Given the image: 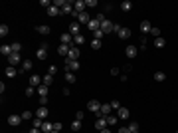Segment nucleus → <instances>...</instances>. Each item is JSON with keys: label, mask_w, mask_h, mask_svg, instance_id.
Masks as SVG:
<instances>
[{"label": "nucleus", "mask_w": 178, "mask_h": 133, "mask_svg": "<svg viewBox=\"0 0 178 133\" xmlns=\"http://www.w3.org/2000/svg\"><path fill=\"white\" fill-rule=\"evenodd\" d=\"M79 68H81V66H79L77 60H67L65 58V72H77Z\"/></svg>", "instance_id": "1"}, {"label": "nucleus", "mask_w": 178, "mask_h": 133, "mask_svg": "<svg viewBox=\"0 0 178 133\" xmlns=\"http://www.w3.org/2000/svg\"><path fill=\"white\" fill-rule=\"evenodd\" d=\"M105 127H109V125H107V117H103V115H101V113H97L95 129H97V131H101V129H105Z\"/></svg>", "instance_id": "2"}, {"label": "nucleus", "mask_w": 178, "mask_h": 133, "mask_svg": "<svg viewBox=\"0 0 178 133\" xmlns=\"http://www.w3.org/2000/svg\"><path fill=\"white\" fill-rule=\"evenodd\" d=\"M87 109L93 111V113H99V111H101V101H97V99H91V101L87 103Z\"/></svg>", "instance_id": "3"}, {"label": "nucleus", "mask_w": 178, "mask_h": 133, "mask_svg": "<svg viewBox=\"0 0 178 133\" xmlns=\"http://www.w3.org/2000/svg\"><path fill=\"white\" fill-rule=\"evenodd\" d=\"M59 40H61V44H63V46H69V48H71V46H73V36H71L69 32H65V34H61V36H59Z\"/></svg>", "instance_id": "4"}, {"label": "nucleus", "mask_w": 178, "mask_h": 133, "mask_svg": "<svg viewBox=\"0 0 178 133\" xmlns=\"http://www.w3.org/2000/svg\"><path fill=\"white\" fill-rule=\"evenodd\" d=\"M36 56H38V60H46V58H48V44H42L40 48H38Z\"/></svg>", "instance_id": "5"}, {"label": "nucleus", "mask_w": 178, "mask_h": 133, "mask_svg": "<svg viewBox=\"0 0 178 133\" xmlns=\"http://www.w3.org/2000/svg\"><path fill=\"white\" fill-rule=\"evenodd\" d=\"M113 28H115V24H113L111 20H105V22L101 24V30H103L105 34H111V32H113Z\"/></svg>", "instance_id": "6"}, {"label": "nucleus", "mask_w": 178, "mask_h": 133, "mask_svg": "<svg viewBox=\"0 0 178 133\" xmlns=\"http://www.w3.org/2000/svg\"><path fill=\"white\" fill-rule=\"evenodd\" d=\"M48 115H50V111H48V107H46V105H42L40 109L36 111V117H40L42 121H46V117H48Z\"/></svg>", "instance_id": "7"}, {"label": "nucleus", "mask_w": 178, "mask_h": 133, "mask_svg": "<svg viewBox=\"0 0 178 133\" xmlns=\"http://www.w3.org/2000/svg\"><path fill=\"white\" fill-rule=\"evenodd\" d=\"M111 111H113L111 103H101V111H99V113L103 115V117H107V115H111Z\"/></svg>", "instance_id": "8"}, {"label": "nucleus", "mask_w": 178, "mask_h": 133, "mask_svg": "<svg viewBox=\"0 0 178 133\" xmlns=\"http://www.w3.org/2000/svg\"><path fill=\"white\" fill-rule=\"evenodd\" d=\"M20 123H22V115H10V117H8V125L16 127V125H20Z\"/></svg>", "instance_id": "9"}, {"label": "nucleus", "mask_w": 178, "mask_h": 133, "mask_svg": "<svg viewBox=\"0 0 178 133\" xmlns=\"http://www.w3.org/2000/svg\"><path fill=\"white\" fill-rule=\"evenodd\" d=\"M125 54L131 58V60H133V58H137V54H139V48H137V46H127Z\"/></svg>", "instance_id": "10"}, {"label": "nucleus", "mask_w": 178, "mask_h": 133, "mask_svg": "<svg viewBox=\"0 0 178 133\" xmlns=\"http://www.w3.org/2000/svg\"><path fill=\"white\" fill-rule=\"evenodd\" d=\"M77 58H79V48L77 46H71L69 54H67V60H77Z\"/></svg>", "instance_id": "11"}, {"label": "nucleus", "mask_w": 178, "mask_h": 133, "mask_svg": "<svg viewBox=\"0 0 178 133\" xmlns=\"http://www.w3.org/2000/svg\"><path fill=\"white\" fill-rule=\"evenodd\" d=\"M85 6H87V4L83 2V0H77V2H73V10L77 12V14H81V12H85Z\"/></svg>", "instance_id": "12"}, {"label": "nucleus", "mask_w": 178, "mask_h": 133, "mask_svg": "<svg viewBox=\"0 0 178 133\" xmlns=\"http://www.w3.org/2000/svg\"><path fill=\"white\" fill-rule=\"evenodd\" d=\"M87 28H89V30H91V32H97V30H99V28H101V22H99V20H97V18H91V22L87 24Z\"/></svg>", "instance_id": "13"}, {"label": "nucleus", "mask_w": 178, "mask_h": 133, "mask_svg": "<svg viewBox=\"0 0 178 133\" xmlns=\"http://www.w3.org/2000/svg\"><path fill=\"white\" fill-rule=\"evenodd\" d=\"M150 30H152V24L148 22V20H143L141 22V32L143 34H150Z\"/></svg>", "instance_id": "14"}, {"label": "nucleus", "mask_w": 178, "mask_h": 133, "mask_svg": "<svg viewBox=\"0 0 178 133\" xmlns=\"http://www.w3.org/2000/svg\"><path fill=\"white\" fill-rule=\"evenodd\" d=\"M77 22L79 24H89V22H91V16H89L87 12H81V14L77 16Z\"/></svg>", "instance_id": "15"}, {"label": "nucleus", "mask_w": 178, "mask_h": 133, "mask_svg": "<svg viewBox=\"0 0 178 133\" xmlns=\"http://www.w3.org/2000/svg\"><path fill=\"white\" fill-rule=\"evenodd\" d=\"M42 82H44V78H40V76H38V74H34V76H30V86H32V88H34V86H40Z\"/></svg>", "instance_id": "16"}, {"label": "nucleus", "mask_w": 178, "mask_h": 133, "mask_svg": "<svg viewBox=\"0 0 178 133\" xmlns=\"http://www.w3.org/2000/svg\"><path fill=\"white\" fill-rule=\"evenodd\" d=\"M32 60H24L22 62V68H20V74H24V72H30V70H32Z\"/></svg>", "instance_id": "17"}, {"label": "nucleus", "mask_w": 178, "mask_h": 133, "mask_svg": "<svg viewBox=\"0 0 178 133\" xmlns=\"http://www.w3.org/2000/svg\"><path fill=\"white\" fill-rule=\"evenodd\" d=\"M83 44H85V36H83V34L73 36V46H77V48H79V46H83Z\"/></svg>", "instance_id": "18"}, {"label": "nucleus", "mask_w": 178, "mask_h": 133, "mask_svg": "<svg viewBox=\"0 0 178 133\" xmlns=\"http://www.w3.org/2000/svg\"><path fill=\"white\" fill-rule=\"evenodd\" d=\"M61 14H73V4L65 0V6L61 8Z\"/></svg>", "instance_id": "19"}, {"label": "nucleus", "mask_w": 178, "mask_h": 133, "mask_svg": "<svg viewBox=\"0 0 178 133\" xmlns=\"http://www.w3.org/2000/svg\"><path fill=\"white\" fill-rule=\"evenodd\" d=\"M8 64H10V66H18L20 64V54H12V56L8 58Z\"/></svg>", "instance_id": "20"}, {"label": "nucleus", "mask_w": 178, "mask_h": 133, "mask_svg": "<svg viewBox=\"0 0 178 133\" xmlns=\"http://www.w3.org/2000/svg\"><path fill=\"white\" fill-rule=\"evenodd\" d=\"M0 54H4V56H8V58H10V56H12V54H14V52H12V46H8V44H4V46H2V48H0Z\"/></svg>", "instance_id": "21"}, {"label": "nucleus", "mask_w": 178, "mask_h": 133, "mask_svg": "<svg viewBox=\"0 0 178 133\" xmlns=\"http://www.w3.org/2000/svg\"><path fill=\"white\" fill-rule=\"evenodd\" d=\"M117 117L119 119H129V109H127V107H121V109L117 111Z\"/></svg>", "instance_id": "22"}, {"label": "nucleus", "mask_w": 178, "mask_h": 133, "mask_svg": "<svg viewBox=\"0 0 178 133\" xmlns=\"http://www.w3.org/2000/svg\"><path fill=\"white\" fill-rule=\"evenodd\" d=\"M69 34L71 36H77V34H81V32H79V22H73L69 26Z\"/></svg>", "instance_id": "23"}, {"label": "nucleus", "mask_w": 178, "mask_h": 133, "mask_svg": "<svg viewBox=\"0 0 178 133\" xmlns=\"http://www.w3.org/2000/svg\"><path fill=\"white\" fill-rule=\"evenodd\" d=\"M36 32H38V34H42V36H48L52 30H50V26H36Z\"/></svg>", "instance_id": "24"}, {"label": "nucleus", "mask_w": 178, "mask_h": 133, "mask_svg": "<svg viewBox=\"0 0 178 133\" xmlns=\"http://www.w3.org/2000/svg\"><path fill=\"white\" fill-rule=\"evenodd\" d=\"M48 14H50V16H52V18H54V16H59V14H61V10H59L57 6H54V4H52V6L48 8Z\"/></svg>", "instance_id": "25"}, {"label": "nucleus", "mask_w": 178, "mask_h": 133, "mask_svg": "<svg viewBox=\"0 0 178 133\" xmlns=\"http://www.w3.org/2000/svg\"><path fill=\"white\" fill-rule=\"evenodd\" d=\"M129 36H131V30H129V28H121V30H119V38H121V40H127Z\"/></svg>", "instance_id": "26"}, {"label": "nucleus", "mask_w": 178, "mask_h": 133, "mask_svg": "<svg viewBox=\"0 0 178 133\" xmlns=\"http://www.w3.org/2000/svg\"><path fill=\"white\" fill-rule=\"evenodd\" d=\"M16 74H18V70L14 66H8L6 68V78H16Z\"/></svg>", "instance_id": "27"}, {"label": "nucleus", "mask_w": 178, "mask_h": 133, "mask_svg": "<svg viewBox=\"0 0 178 133\" xmlns=\"http://www.w3.org/2000/svg\"><path fill=\"white\" fill-rule=\"evenodd\" d=\"M42 131H44V133H50V131H54V123H50V121H44V123H42Z\"/></svg>", "instance_id": "28"}, {"label": "nucleus", "mask_w": 178, "mask_h": 133, "mask_svg": "<svg viewBox=\"0 0 178 133\" xmlns=\"http://www.w3.org/2000/svg\"><path fill=\"white\" fill-rule=\"evenodd\" d=\"M131 8H133V2H129V0H123L121 2V10L123 12H129Z\"/></svg>", "instance_id": "29"}, {"label": "nucleus", "mask_w": 178, "mask_h": 133, "mask_svg": "<svg viewBox=\"0 0 178 133\" xmlns=\"http://www.w3.org/2000/svg\"><path fill=\"white\" fill-rule=\"evenodd\" d=\"M75 80H77V78H75L73 72H65V82L67 84H75Z\"/></svg>", "instance_id": "30"}, {"label": "nucleus", "mask_w": 178, "mask_h": 133, "mask_svg": "<svg viewBox=\"0 0 178 133\" xmlns=\"http://www.w3.org/2000/svg\"><path fill=\"white\" fill-rule=\"evenodd\" d=\"M48 91H50L48 86H40V88H38V93H40V97H48Z\"/></svg>", "instance_id": "31"}, {"label": "nucleus", "mask_w": 178, "mask_h": 133, "mask_svg": "<svg viewBox=\"0 0 178 133\" xmlns=\"http://www.w3.org/2000/svg\"><path fill=\"white\" fill-rule=\"evenodd\" d=\"M57 54H59V56H67V54H69V46H59V48H57Z\"/></svg>", "instance_id": "32"}, {"label": "nucleus", "mask_w": 178, "mask_h": 133, "mask_svg": "<svg viewBox=\"0 0 178 133\" xmlns=\"http://www.w3.org/2000/svg\"><path fill=\"white\" fill-rule=\"evenodd\" d=\"M71 131H75V133L81 131V121H79V119H75V121L71 123Z\"/></svg>", "instance_id": "33"}, {"label": "nucleus", "mask_w": 178, "mask_h": 133, "mask_svg": "<svg viewBox=\"0 0 178 133\" xmlns=\"http://www.w3.org/2000/svg\"><path fill=\"white\" fill-rule=\"evenodd\" d=\"M154 46L156 48H164V46H166V40L164 38H154Z\"/></svg>", "instance_id": "34"}, {"label": "nucleus", "mask_w": 178, "mask_h": 133, "mask_svg": "<svg viewBox=\"0 0 178 133\" xmlns=\"http://www.w3.org/2000/svg\"><path fill=\"white\" fill-rule=\"evenodd\" d=\"M129 131L131 133H139V123L137 121H131L129 123Z\"/></svg>", "instance_id": "35"}, {"label": "nucleus", "mask_w": 178, "mask_h": 133, "mask_svg": "<svg viewBox=\"0 0 178 133\" xmlns=\"http://www.w3.org/2000/svg\"><path fill=\"white\" fill-rule=\"evenodd\" d=\"M154 80L156 82H164V80H166V74H164V72H156L154 74Z\"/></svg>", "instance_id": "36"}, {"label": "nucleus", "mask_w": 178, "mask_h": 133, "mask_svg": "<svg viewBox=\"0 0 178 133\" xmlns=\"http://www.w3.org/2000/svg\"><path fill=\"white\" fill-rule=\"evenodd\" d=\"M117 119H119L117 115H107V125H109V127H111V125H115V123H117Z\"/></svg>", "instance_id": "37"}, {"label": "nucleus", "mask_w": 178, "mask_h": 133, "mask_svg": "<svg viewBox=\"0 0 178 133\" xmlns=\"http://www.w3.org/2000/svg\"><path fill=\"white\" fill-rule=\"evenodd\" d=\"M52 82H54V76L46 74V76H44V86H48V88H50V86H52Z\"/></svg>", "instance_id": "38"}, {"label": "nucleus", "mask_w": 178, "mask_h": 133, "mask_svg": "<svg viewBox=\"0 0 178 133\" xmlns=\"http://www.w3.org/2000/svg\"><path fill=\"white\" fill-rule=\"evenodd\" d=\"M32 123H34V127H36V129H42V123H44V121H42L40 117H34Z\"/></svg>", "instance_id": "39"}, {"label": "nucleus", "mask_w": 178, "mask_h": 133, "mask_svg": "<svg viewBox=\"0 0 178 133\" xmlns=\"http://www.w3.org/2000/svg\"><path fill=\"white\" fill-rule=\"evenodd\" d=\"M10 46H12V52H14V54H20V50H22L20 42H14V44H10Z\"/></svg>", "instance_id": "40"}, {"label": "nucleus", "mask_w": 178, "mask_h": 133, "mask_svg": "<svg viewBox=\"0 0 178 133\" xmlns=\"http://www.w3.org/2000/svg\"><path fill=\"white\" fill-rule=\"evenodd\" d=\"M103 36H105V32L101 30V28H99V30H97V32H93V38H95V40H101V38H103Z\"/></svg>", "instance_id": "41"}, {"label": "nucleus", "mask_w": 178, "mask_h": 133, "mask_svg": "<svg viewBox=\"0 0 178 133\" xmlns=\"http://www.w3.org/2000/svg\"><path fill=\"white\" fill-rule=\"evenodd\" d=\"M8 32H10V30H8V26H6V24H2V26H0V36L4 38V36H8Z\"/></svg>", "instance_id": "42"}, {"label": "nucleus", "mask_w": 178, "mask_h": 133, "mask_svg": "<svg viewBox=\"0 0 178 133\" xmlns=\"http://www.w3.org/2000/svg\"><path fill=\"white\" fill-rule=\"evenodd\" d=\"M91 48H93V50H99V48H101V40H95V38H93V40H91Z\"/></svg>", "instance_id": "43"}, {"label": "nucleus", "mask_w": 178, "mask_h": 133, "mask_svg": "<svg viewBox=\"0 0 178 133\" xmlns=\"http://www.w3.org/2000/svg\"><path fill=\"white\" fill-rule=\"evenodd\" d=\"M111 107H113V109H117V111H119V109H121V103H119L117 99H113V101H111Z\"/></svg>", "instance_id": "44"}, {"label": "nucleus", "mask_w": 178, "mask_h": 133, "mask_svg": "<svg viewBox=\"0 0 178 133\" xmlns=\"http://www.w3.org/2000/svg\"><path fill=\"white\" fill-rule=\"evenodd\" d=\"M22 119H34L32 111H24V113H22Z\"/></svg>", "instance_id": "45"}, {"label": "nucleus", "mask_w": 178, "mask_h": 133, "mask_svg": "<svg viewBox=\"0 0 178 133\" xmlns=\"http://www.w3.org/2000/svg\"><path fill=\"white\" fill-rule=\"evenodd\" d=\"M150 34H152V36H156V38H160V30H158V28H154V26H152Z\"/></svg>", "instance_id": "46"}, {"label": "nucleus", "mask_w": 178, "mask_h": 133, "mask_svg": "<svg viewBox=\"0 0 178 133\" xmlns=\"http://www.w3.org/2000/svg\"><path fill=\"white\" fill-rule=\"evenodd\" d=\"M56 72H57V68H56V66L52 64V66H50V68H48V74H50V76H54V74H56Z\"/></svg>", "instance_id": "47"}, {"label": "nucleus", "mask_w": 178, "mask_h": 133, "mask_svg": "<svg viewBox=\"0 0 178 133\" xmlns=\"http://www.w3.org/2000/svg\"><path fill=\"white\" fill-rule=\"evenodd\" d=\"M32 95H34V88L30 86V88H26V97H32Z\"/></svg>", "instance_id": "48"}, {"label": "nucleus", "mask_w": 178, "mask_h": 133, "mask_svg": "<svg viewBox=\"0 0 178 133\" xmlns=\"http://www.w3.org/2000/svg\"><path fill=\"white\" fill-rule=\"evenodd\" d=\"M97 20H99V22H101V24H103V22H105V20H107V18H105V14H103V12H99V14H97Z\"/></svg>", "instance_id": "49"}, {"label": "nucleus", "mask_w": 178, "mask_h": 133, "mask_svg": "<svg viewBox=\"0 0 178 133\" xmlns=\"http://www.w3.org/2000/svg\"><path fill=\"white\" fill-rule=\"evenodd\" d=\"M61 123H59V121H56V123H54V131H61Z\"/></svg>", "instance_id": "50"}, {"label": "nucleus", "mask_w": 178, "mask_h": 133, "mask_svg": "<svg viewBox=\"0 0 178 133\" xmlns=\"http://www.w3.org/2000/svg\"><path fill=\"white\" fill-rule=\"evenodd\" d=\"M85 4H87V6H89V8H93V6H97V0H87V2H85Z\"/></svg>", "instance_id": "51"}, {"label": "nucleus", "mask_w": 178, "mask_h": 133, "mask_svg": "<svg viewBox=\"0 0 178 133\" xmlns=\"http://www.w3.org/2000/svg\"><path fill=\"white\" fill-rule=\"evenodd\" d=\"M42 6H46V8H50V6H52V2H50V0H42Z\"/></svg>", "instance_id": "52"}, {"label": "nucleus", "mask_w": 178, "mask_h": 133, "mask_svg": "<svg viewBox=\"0 0 178 133\" xmlns=\"http://www.w3.org/2000/svg\"><path fill=\"white\" fill-rule=\"evenodd\" d=\"M75 119H79V121H83V111H77V115H75Z\"/></svg>", "instance_id": "53"}, {"label": "nucleus", "mask_w": 178, "mask_h": 133, "mask_svg": "<svg viewBox=\"0 0 178 133\" xmlns=\"http://www.w3.org/2000/svg\"><path fill=\"white\" fill-rule=\"evenodd\" d=\"M48 101H50L48 97H40V103H42V105H46V103H48Z\"/></svg>", "instance_id": "54"}, {"label": "nucleus", "mask_w": 178, "mask_h": 133, "mask_svg": "<svg viewBox=\"0 0 178 133\" xmlns=\"http://www.w3.org/2000/svg\"><path fill=\"white\" fill-rule=\"evenodd\" d=\"M119 133H131V131H129V127H121V129H119Z\"/></svg>", "instance_id": "55"}, {"label": "nucleus", "mask_w": 178, "mask_h": 133, "mask_svg": "<svg viewBox=\"0 0 178 133\" xmlns=\"http://www.w3.org/2000/svg\"><path fill=\"white\" fill-rule=\"evenodd\" d=\"M30 133H44V131H42V129H36V127H32V131H30Z\"/></svg>", "instance_id": "56"}, {"label": "nucleus", "mask_w": 178, "mask_h": 133, "mask_svg": "<svg viewBox=\"0 0 178 133\" xmlns=\"http://www.w3.org/2000/svg\"><path fill=\"white\" fill-rule=\"evenodd\" d=\"M99 133H111V129H109V127H105V129H101Z\"/></svg>", "instance_id": "57"}, {"label": "nucleus", "mask_w": 178, "mask_h": 133, "mask_svg": "<svg viewBox=\"0 0 178 133\" xmlns=\"http://www.w3.org/2000/svg\"><path fill=\"white\" fill-rule=\"evenodd\" d=\"M50 133H59V131H50Z\"/></svg>", "instance_id": "58"}, {"label": "nucleus", "mask_w": 178, "mask_h": 133, "mask_svg": "<svg viewBox=\"0 0 178 133\" xmlns=\"http://www.w3.org/2000/svg\"><path fill=\"white\" fill-rule=\"evenodd\" d=\"M176 133H178V131H176Z\"/></svg>", "instance_id": "59"}]
</instances>
